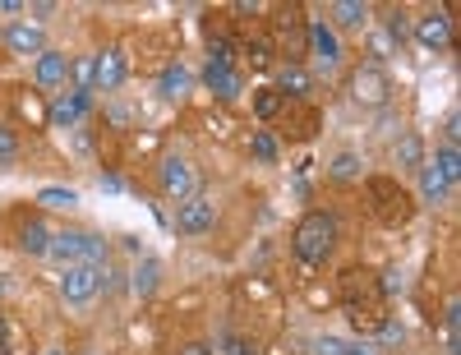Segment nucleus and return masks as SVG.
Segmentation results:
<instances>
[{
  "instance_id": "35",
  "label": "nucleus",
  "mask_w": 461,
  "mask_h": 355,
  "mask_svg": "<svg viewBox=\"0 0 461 355\" xmlns=\"http://www.w3.org/2000/svg\"><path fill=\"white\" fill-rule=\"evenodd\" d=\"M19 152H23V139L14 125H0V167H14L19 162Z\"/></svg>"
},
{
  "instance_id": "28",
  "label": "nucleus",
  "mask_w": 461,
  "mask_h": 355,
  "mask_svg": "<svg viewBox=\"0 0 461 355\" xmlns=\"http://www.w3.org/2000/svg\"><path fill=\"white\" fill-rule=\"evenodd\" d=\"M328 176H332L337 185H356V180L365 176V162H360L356 152H337V157H332V167H328Z\"/></svg>"
},
{
  "instance_id": "12",
  "label": "nucleus",
  "mask_w": 461,
  "mask_h": 355,
  "mask_svg": "<svg viewBox=\"0 0 461 355\" xmlns=\"http://www.w3.org/2000/svg\"><path fill=\"white\" fill-rule=\"evenodd\" d=\"M14 245H19V254H28V259H47L51 231H47L42 213H14Z\"/></svg>"
},
{
  "instance_id": "34",
  "label": "nucleus",
  "mask_w": 461,
  "mask_h": 355,
  "mask_svg": "<svg viewBox=\"0 0 461 355\" xmlns=\"http://www.w3.org/2000/svg\"><path fill=\"white\" fill-rule=\"evenodd\" d=\"M249 152L258 157L263 167H273L277 157H282V148H277V139H273V130H258V134H249Z\"/></svg>"
},
{
  "instance_id": "27",
  "label": "nucleus",
  "mask_w": 461,
  "mask_h": 355,
  "mask_svg": "<svg viewBox=\"0 0 461 355\" xmlns=\"http://www.w3.org/2000/svg\"><path fill=\"white\" fill-rule=\"evenodd\" d=\"M406 341V323L397 319V314H388L378 328H374V350H397Z\"/></svg>"
},
{
  "instance_id": "21",
  "label": "nucleus",
  "mask_w": 461,
  "mask_h": 355,
  "mask_svg": "<svg viewBox=\"0 0 461 355\" xmlns=\"http://www.w3.org/2000/svg\"><path fill=\"white\" fill-rule=\"evenodd\" d=\"M346 28V32H365L369 28V5L365 0H337L332 5V32Z\"/></svg>"
},
{
  "instance_id": "26",
  "label": "nucleus",
  "mask_w": 461,
  "mask_h": 355,
  "mask_svg": "<svg viewBox=\"0 0 461 355\" xmlns=\"http://www.w3.org/2000/svg\"><path fill=\"white\" fill-rule=\"evenodd\" d=\"M74 204H79V194H74V189H60V185L37 189V208H42V213H69Z\"/></svg>"
},
{
  "instance_id": "37",
  "label": "nucleus",
  "mask_w": 461,
  "mask_h": 355,
  "mask_svg": "<svg viewBox=\"0 0 461 355\" xmlns=\"http://www.w3.org/2000/svg\"><path fill=\"white\" fill-rule=\"evenodd\" d=\"M383 28H388V37H393V42H402V37L411 32V23H406V10H388V19H383Z\"/></svg>"
},
{
  "instance_id": "40",
  "label": "nucleus",
  "mask_w": 461,
  "mask_h": 355,
  "mask_svg": "<svg viewBox=\"0 0 461 355\" xmlns=\"http://www.w3.org/2000/svg\"><path fill=\"white\" fill-rule=\"evenodd\" d=\"M176 355H212V346H208V341H185Z\"/></svg>"
},
{
  "instance_id": "42",
  "label": "nucleus",
  "mask_w": 461,
  "mask_h": 355,
  "mask_svg": "<svg viewBox=\"0 0 461 355\" xmlns=\"http://www.w3.org/2000/svg\"><path fill=\"white\" fill-rule=\"evenodd\" d=\"M42 355H65V350H60V346H47V350H42Z\"/></svg>"
},
{
  "instance_id": "24",
  "label": "nucleus",
  "mask_w": 461,
  "mask_h": 355,
  "mask_svg": "<svg viewBox=\"0 0 461 355\" xmlns=\"http://www.w3.org/2000/svg\"><path fill=\"white\" fill-rule=\"evenodd\" d=\"M415 180H420V204H429V208H438V204H447V194H452V185L438 176V167H420L415 171Z\"/></svg>"
},
{
  "instance_id": "19",
  "label": "nucleus",
  "mask_w": 461,
  "mask_h": 355,
  "mask_svg": "<svg viewBox=\"0 0 461 355\" xmlns=\"http://www.w3.org/2000/svg\"><path fill=\"white\" fill-rule=\"evenodd\" d=\"M47 259H56L60 268H74L84 263V231H51V245H47Z\"/></svg>"
},
{
  "instance_id": "30",
  "label": "nucleus",
  "mask_w": 461,
  "mask_h": 355,
  "mask_svg": "<svg viewBox=\"0 0 461 355\" xmlns=\"http://www.w3.org/2000/svg\"><path fill=\"white\" fill-rule=\"evenodd\" d=\"M240 51L249 56V65H254V69H273V56H277V51H273V37H267V32H254Z\"/></svg>"
},
{
  "instance_id": "4",
  "label": "nucleus",
  "mask_w": 461,
  "mask_h": 355,
  "mask_svg": "<svg viewBox=\"0 0 461 355\" xmlns=\"http://www.w3.org/2000/svg\"><path fill=\"white\" fill-rule=\"evenodd\" d=\"M346 93H351L356 106L378 111V106L393 102V78H388V69H383L378 60H365V65L351 69V78H346Z\"/></svg>"
},
{
  "instance_id": "8",
  "label": "nucleus",
  "mask_w": 461,
  "mask_h": 355,
  "mask_svg": "<svg viewBox=\"0 0 461 355\" xmlns=\"http://www.w3.org/2000/svg\"><path fill=\"white\" fill-rule=\"evenodd\" d=\"M304 51L319 60L323 74H332V69L341 65V56H346V51H341V37L332 32L328 19H310V28H304Z\"/></svg>"
},
{
  "instance_id": "15",
  "label": "nucleus",
  "mask_w": 461,
  "mask_h": 355,
  "mask_svg": "<svg viewBox=\"0 0 461 355\" xmlns=\"http://www.w3.org/2000/svg\"><path fill=\"white\" fill-rule=\"evenodd\" d=\"M88 106H93V97H79V93H56L51 102H47V125L51 130H74L88 115Z\"/></svg>"
},
{
  "instance_id": "36",
  "label": "nucleus",
  "mask_w": 461,
  "mask_h": 355,
  "mask_svg": "<svg viewBox=\"0 0 461 355\" xmlns=\"http://www.w3.org/2000/svg\"><path fill=\"white\" fill-rule=\"evenodd\" d=\"M14 106H19V115H23V121H32V125H47V106H42V102H32V97H19Z\"/></svg>"
},
{
  "instance_id": "10",
  "label": "nucleus",
  "mask_w": 461,
  "mask_h": 355,
  "mask_svg": "<svg viewBox=\"0 0 461 355\" xmlns=\"http://www.w3.org/2000/svg\"><path fill=\"white\" fill-rule=\"evenodd\" d=\"M158 189L167 194V199L185 204L189 194H199V176H194V167H189L185 157H167V162L158 167Z\"/></svg>"
},
{
  "instance_id": "5",
  "label": "nucleus",
  "mask_w": 461,
  "mask_h": 355,
  "mask_svg": "<svg viewBox=\"0 0 461 355\" xmlns=\"http://www.w3.org/2000/svg\"><path fill=\"white\" fill-rule=\"evenodd\" d=\"M304 28H310V19H300V5H277L273 10V51L286 56L282 65H304Z\"/></svg>"
},
{
  "instance_id": "32",
  "label": "nucleus",
  "mask_w": 461,
  "mask_h": 355,
  "mask_svg": "<svg viewBox=\"0 0 461 355\" xmlns=\"http://www.w3.org/2000/svg\"><path fill=\"white\" fill-rule=\"evenodd\" d=\"M158 93L167 97V102H176V97H185L189 93V69L185 65H171L162 78H158Z\"/></svg>"
},
{
  "instance_id": "2",
  "label": "nucleus",
  "mask_w": 461,
  "mask_h": 355,
  "mask_svg": "<svg viewBox=\"0 0 461 355\" xmlns=\"http://www.w3.org/2000/svg\"><path fill=\"white\" fill-rule=\"evenodd\" d=\"M365 199H369V213L388 226V231H397V226H411V217H415V194L397 180V176H388V171H378V176H365Z\"/></svg>"
},
{
  "instance_id": "29",
  "label": "nucleus",
  "mask_w": 461,
  "mask_h": 355,
  "mask_svg": "<svg viewBox=\"0 0 461 355\" xmlns=\"http://www.w3.org/2000/svg\"><path fill=\"white\" fill-rule=\"evenodd\" d=\"M158 282H162V263H158V259H143V263L134 268V282H130V287H134L139 300H148L152 291H158Z\"/></svg>"
},
{
  "instance_id": "16",
  "label": "nucleus",
  "mask_w": 461,
  "mask_h": 355,
  "mask_svg": "<svg viewBox=\"0 0 461 355\" xmlns=\"http://www.w3.org/2000/svg\"><path fill=\"white\" fill-rule=\"evenodd\" d=\"M203 88L217 97V102H236L240 93H245V74L236 69V65H203Z\"/></svg>"
},
{
  "instance_id": "6",
  "label": "nucleus",
  "mask_w": 461,
  "mask_h": 355,
  "mask_svg": "<svg viewBox=\"0 0 461 355\" xmlns=\"http://www.w3.org/2000/svg\"><path fill=\"white\" fill-rule=\"evenodd\" d=\"M97 291H102V268L74 263V268H65V272H60V300H65V305L84 309V305H93V300H97Z\"/></svg>"
},
{
  "instance_id": "39",
  "label": "nucleus",
  "mask_w": 461,
  "mask_h": 355,
  "mask_svg": "<svg viewBox=\"0 0 461 355\" xmlns=\"http://www.w3.org/2000/svg\"><path fill=\"white\" fill-rule=\"evenodd\" d=\"M226 355H258V350H254V341H245L240 332H230V337H226Z\"/></svg>"
},
{
  "instance_id": "18",
  "label": "nucleus",
  "mask_w": 461,
  "mask_h": 355,
  "mask_svg": "<svg viewBox=\"0 0 461 355\" xmlns=\"http://www.w3.org/2000/svg\"><path fill=\"white\" fill-rule=\"evenodd\" d=\"M125 74H130V65H125V51L121 47L97 51V93H115V88L125 84Z\"/></svg>"
},
{
  "instance_id": "3",
  "label": "nucleus",
  "mask_w": 461,
  "mask_h": 355,
  "mask_svg": "<svg viewBox=\"0 0 461 355\" xmlns=\"http://www.w3.org/2000/svg\"><path fill=\"white\" fill-rule=\"evenodd\" d=\"M291 250H295L300 263H310V268L328 263L332 250H337V217L323 213V208H310L291 231Z\"/></svg>"
},
{
  "instance_id": "22",
  "label": "nucleus",
  "mask_w": 461,
  "mask_h": 355,
  "mask_svg": "<svg viewBox=\"0 0 461 355\" xmlns=\"http://www.w3.org/2000/svg\"><path fill=\"white\" fill-rule=\"evenodd\" d=\"M28 350H32L28 328L14 319V314H0V355H28Z\"/></svg>"
},
{
  "instance_id": "25",
  "label": "nucleus",
  "mask_w": 461,
  "mask_h": 355,
  "mask_svg": "<svg viewBox=\"0 0 461 355\" xmlns=\"http://www.w3.org/2000/svg\"><path fill=\"white\" fill-rule=\"evenodd\" d=\"M429 167H438V176L456 189V180H461V152H456V143H438L434 157H429Z\"/></svg>"
},
{
  "instance_id": "7",
  "label": "nucleus",
  "mask_w": 461,
  "mask_h": 355,
  "mask_svg": "<svg viewBox=\"0 0 461 355\" xmlns=\"http://www.w3.org/2000/svg\"><path fill=\"white\" fill-rule=\"evenodd\" d=\"M411 37H415L425 51H447V47H456L452 14H447V10H425V14L411 23Z\"/></svg>"
},
{
  "instance_id": "41",
  "label": "nucleus",
  "mask_w": 461,
  "mask_h": 355,
  "mask_svg": "<svg viewBox=\"0 0 461 355\" xmlns=\"http://www.w3.org/2000/svg\"><path fill=\"white\" fill-rule=\"evenodd\" d=\"M346 355H378V350H374V341H351V346H346Z\"/></svg>"
},
{
  "instance_id": "11",
  "label": "nucleus",
  "mask_w": 461,
  "mask_h": 355,
  "mask_svg": "<svg viewBox=\"0 0 461 355\" xmlns=\"http://www.w3.org/2000/svg\"><path fill=\"white\" fill-rule=\"evenodd\" d=\"M217 226V204L208 194H189V199L176 208V231L180 235H208Z\"/></svg>"
},
{
  "instance_id": "9",
  "label": "nucleus",
  "mask_w": 461,
  "mask_h": 355,
  "mask_svg": "<svg viewBox=\"0 0 461 355\" xmlns=\"http://www.w3.org/2000/svg\"><path fill=\"white\" fill-rule=\"evenodd\" d=\"M277 125H282L286 139L304 143V139H314V134L323 130V111H319L314 102H286L282 115H277Z\"/></svg>"
},
{
  "instance_id": "14",
  "label": "nucleus",
  "mask_w": 461,
  "mask_h": 355,
  "mask_svg": "<svg viewBox=\"0 0 461 355\" xmlns=\"http://www.w3.org/2000/svg\"><path fill=\"white\" fill-rule=\"evenodd\" d=\"M0 47H5L10 56H42L47 51V32H42V23H28V19H19V23H10L5 32H0Z\"/></svg>"
},
{
  "instance_id": "17",
  "label": "nucleus",
  "mask_w": 461,
  "mask_h": 355,
  "mask_svg": "<svg viewBox=\"0 0 461 355\" xmlns=\"http://www.w3.org/2000/svg\"><path fill=\"white\" fill-rule=\"evenodd\" d=\"M277 93L286 102H314V69L310 65H277Z\"/></svg>"
},
{
  "instance_id": "23",
  "label": "nucleus",
  "mask_w": 461,
  "mask_h": 355,
  "mask_svg": "<svg viewBox=\"0 0 461 355\" xmlns=\"http://www.w3.org/2000/svg\"><path fill=\"white\" fill-rule=\"evenodd\" d=\"M69 84H74L69 93H79V97H93L97 93V51L69 60Z\"/></svg>"
},
{
  "instance_id": "13",
  "label": "nucleus",
  "mask_w": 461,
  "mask_h": 355,
  "mask_svg": "<svg viewBox=\"0 0 461 355\" xmlns=\"http://www.w3.org/2000/svg\"><path fill=\"white\" fill-rule=\"evenodd\" d=\"M32 84L42 88V93H65V84H69V56L65 51H56V47H47L42 56L32 60Z\"/></svg>"
},
{
  "instance_id": "20",
  "label": "nucleus",
  "mask_w": 461,
  "mask_h": 355,
  "mask_svg": "<svg viewBox=\"0 0 461 355\" xmlns=\"http://www.w3.org/2000/svg\"><path fill=\"white\" fill-rule=\"evenodd\" d=\"M393 162H397V171H420V167L429 162L425 139H420L415 130H402V139L393 143Z\"/></svg>"
},
{
  "instance_id": "31",
  "label": "nucleus",
  "mask_w": 461,
  "mask_h": 355,
  "mask_svg": "<svg viewBox=\"0 0 461 355\" xmlns=\"http://www.w3.org/2000/svg\"><path fill=\"white\" fill-rule=\"evenodd\" d=\"M282 106H286V97H282L277 88H258V93H254V115H258L263 125H273L277 115H282Z\"/></svg>"
},
{
  "instance_id": "1",
  "label": "nucleus",
  "mask_w": 461,
  "mask_h": 355,
  "mask_svg": "<svg viewBox=\"0 0 461 355\" xmlns=\"http://www.w3.org/2000/svg\"><path fill=\"white\" fill-rule=\"evenodd\" d=\"M337 300L346 309V319H351L356 332H369L388 319V300H383V287H378V272L365 268V263H351V268H341V278H337Z\"/></svg>"
},
{
  "instance_id": "38",
  "label": "nucleus",
  "mask_w": 461,
  "mask_h": 355,
  "mask_svg": "<svg viewBox=\"0 0 461 355\" xmlns=\"http://www.w3.org/2000/svg\"><path fill=\"white\" fill-rule=\"evenodd\" d=\"M346 346H351V341H341V337H319L314 355H346Z\"/></svg>"
},
{
  "instance_id": "33",
  "label": "nucleus",
  "mask_w": 461,
  "mask_h": 355,
  "mask_svg": "<svg viewBox=\"0 0 461 355\" xmlns=\"http://www.w3.org/2000/svg\"><path fill=\"white\" fill-rule=\"evenodd\" d=\"M84 263L88 268H106L111 263V241L97 231H84Z\"/></svg>"
}]
</instances>
